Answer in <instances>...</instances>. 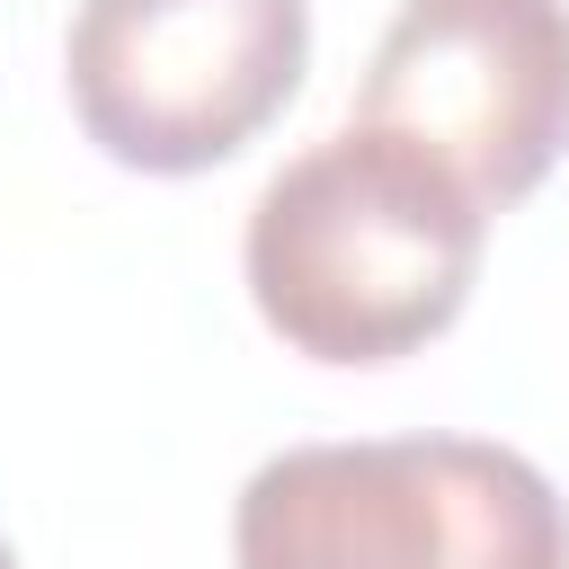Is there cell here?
<instances>
[{
  "label": "cell",
  "instance_id": "5",
  "mask_svg": "<svg viewBox=\"0 0 569 569\" xmlns=\"http://www.w3.org/2000/svg\"><path fill=\"white\" fill-rule=\"evenodd\" d=\"M0 569H18V551H9V542H0Z\"/></svg>",
  "mask_w": 569,
  "mask_h": 569
},
{
  "label": "cell",
  "instance_id": "2",
  "mask_svg": "<svg viewBox=\"0 0 569 569\" xmlns=\"http://www.w3.org/2000/svg\"><path fill=\"white\" fill-rule=\"evenodd\" d=\"M240 569H569V498L489 436L284 445L231 507Z\"/></svg>",
  "mask_w": 569,
  "mask_h": 569
},
{
  "label": "cell",
  "instance_id": "1",
  "mask_svg": "<svg viewBox=\"0 0 569 569\" xmlns=\"http://www.w3.org/2000/svg\"><path fill=\"white\" fill-rule=\"evenodd\" d=\"M480 249L489 204L436 151L382 124H338L258 187L240 276L293 356L400 365L462 320Z\"/></svg>",
  "mask_w": 569,
  "mask_h": 569
},
{
  "label": "cell",
  "instance_id": "4",
  "mask_svg": "<svg viewBox=\"0 0 569 569\" xmlns=\"http://www.w3.org/2000/svg\"><path fill=\"white\" fill-rule=\"evenodd\" d=\"M356 124L436 151L489 213L525 204L569 151V0H400Z\"/></svg>",
  "mask_w": 569,
  "mask_h": 569
},
{
  "label": "cell",
  "instance_id": "3",
  "mask_svg": "<svg viewBox=\"0 0 569 569\" xmlns=\"http://www.w3.org/2000/svg\"><path fill=\"white\" fill-rule=\"evenodd\" d=\"M311 71V0H80L62 89L80 133L142 178L240 160Z\"/></svg>",
  "mask_w": 569,
  "mask_h": 569
}]
</instances>
